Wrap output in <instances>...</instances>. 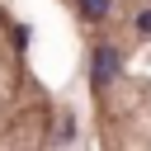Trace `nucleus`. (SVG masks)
Returning <instances> with one entry per match:
<instances>
[{
	"label": "nucleus",
	"instance_id": "2",
	"mask_svg": "<svg viewBox=\"0 0 151 151\" xmlns=\"http://www.w3.org/2000/svg\"><path fill=\"white\" fill-rule=\"evenodd\" d=\"M80 9H85V19H104L113 9V0H80Z\"/></svg>",
	"mask_w": 151,
	"mask_h": 151
},
{
	"label": "nucleus",
	"instance_id": "1",
	"mask_svg": "<svg viewBox=\"0 0 151 151\" xmlns=\"http://www.w3.org/2000/svg\"><path fill=\"white\" fill-rule=\"evenodd\" d=\"M113 71H118V52H113V42H99V47H94L90 80H94V85H109V80H113Z\"/></svg>",
	"mask_w": 151,
	"mask_h": 151
},
{
	"label": "nucleus",
	"instance_id": "3",
	"mask_svg": "<svg viewBox=\"0 0 151 151\" xmlns=\"http://www.w3.org/2000/svg\"><path fill=\"white\" fill-rule=\"evenodd\" d=\"M137 28H142V33H151V9H146V14L137 19Z\"/></svg>",
	"mask_w": 151,
	"mask_h": 151
}]
</instances>
